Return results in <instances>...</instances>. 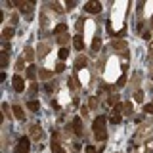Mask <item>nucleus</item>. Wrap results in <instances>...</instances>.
<instances>
[{"mask_svg": "<svg viewBox=\"0 0 153 153\" xmlns=\"http://www.w3.org/2000/svg\"><path fill=\"white\" fill-rule=\"evenodd\" d=\"M0 63H2V67H6V65H8V52H2V57H0Z\"/></svg>", "mask_w": 153, "mask_h": 153, "instance_id": "15", "label": "nucleus"}, {"mask_svg": "<svg viewBox=\"0 0 153 153\" xmlns=\"http://www.w3.org/2000/svg\"><path fill=\"white\" fill-rule=\"evenodd\" d=\"M12 84H14V90H15L17 94H21V92L25 90V82H23V77H14V82H12Z\"/></svg>", "mask_w": 153, "mask_h": 153, "instance_id": "4", "label": "nucleus"}, {"mask_svg": "<svg viewBox=\"0 0 153 153\" xmlns=\"http://www.w3.org/2000/svg\"><path fill=\"white\" fill-rule=\"evenodd\" d=\"M100 48H102V40H100V37H96V38H94V42H92V50L98 52Z\"/></svg>", "mask_w": 153, "mask_h": 153, "instance_id": "8", "label": "nucleus"}, {"mask_svg": "<svg viewBox=\"0 0 153 153\" xmlns=\"http://www.w3.org/2000/svg\"><path fill=\"white\" fill-rule=\"evenodd\" d=\"M84 10L88 14H100L102 12V4L100 2H88V4H84Z\"/></svg>", "mask_w": 153, "mask_h": 153, "instance_id": "3", "label": "nucleus"}, {"mask_svg": "<svg viewBox=\"0 0 153 153\" xmlns=\"http://www.w3.org/2000/svg\"><path fill=\"white\" fill-rule=\"evenodd\" d=\"M142 100H144V94H142V92H140V90H138V92L134 94V102H138V103H140V102H142Z\"/></svg>", "mask_w": 153, "mask_h": 153, "instance_id": "18", "label": "nucleus"}, {"mask_svg": "<svg viewBox=\"0 0 153 153\" xmlns=\"http://www.w3.org/2000/svg\"><path fill=\"white\" fill-rule=\"evenodd\" d=\"M86 153H96V147L94 145H86Z\"/></svg>", "mask_w": 153, "mask_h": 153, "instance_id": "22", "label": "nucleus"}, {"mask_svg": "<svg viewBox=\"0 0 153 153\" xmlns=\"http://www.w3.org/2000/svg\"><path fill=\"white\" fill-rule=\"evenodd\" d=\"M27 107H29V109H31V111H35V113H37V111H38V109H40V103H38V102H37V100H33V102H31V100H29V103H27Z\"/></svg>", "mask_w": 153, "mask_h": 153, "instance_id": "5", "label": "nucleus"}, {"mask_svg": "<svg viewBox=\"0 0 153 153\" xmlns=\"http://www.w3.org/2000/svg\"><path fill=\"white\" fill-rule=\"evenodd\" d=\"M19 6H21V10H23L25 14H29L33 10V2H25V4H19Z\"/></svg>", "mask_w": 153, "mask_h": 153, "instance_id": "10", "label": "nucleus"}, {"mask_svg": "<svg viewBox=\"0 0 153 153\" xmlns=\"http://www.w3.org/2000/svg\"><path fill=\"white\" fill-rule=\"evenodd\" d=\"M65 29H67V27H65L63 23H60V25H57V27H56V31H54V33H56V35H60V33H63Z\"/></svg>", "mask_w": 153, "mask_h": 153, "instance_id": "19", "label": "nucleus"}, {"mask_svg": "<svg viewBox=\"0 0 153 153\" xmlns=\"http://www.w3.org/2000/svg\"><path fill=\"white\" fill-rule=\"evenodd\" d=\"M52 151H54V153H65L63 149L60 147V144H57V142H52Z\"/></svg>", "mask_w": 153, "mask_h": 153, "instance_id": "13", "label": "nucleus"}, {"mask_svg": "<svg viewBox=\"0 0 153 153\" xmlns=\"http://www.w3.org/2000/svg\"><path fill=\"white\" fill-rule=\"evenodd\" d=\"M27 79L35 80L37 77H35V65H31V67H27Z\"/></svg>", "mask_w": 153, "mask_h": 153, "instance_id": "9", "label": "nucleus"}, {"mask_svg": "<svg viewBox=\"0 0 153 153\" xmlns=\"http://www.w3.org/2000/svg\"><path fill=\"white\" fill-rule=\"evenodd\" d=\"M14 29H12V27H6L4 29V38H12V37H14Z\"/></svg>", "mask_w": 153, "mask_h": 153, "instance_id": "12", "label": "nucleus"}, {"mask_svg": "<svg viewBox=\"0 0 153 153\" xmlns=\"http://www.w3.org/2000/svg\"><path fill=\"white\" fill-rule=\"evenodd\" d=\"M144 109H145V113H153V103H149V105H145Z\"/></svg>", "mask_w": 153, "mask_h": 153, "instance_id": "21", "label": "nucleus"}, {"mask_svg": "<svg viewBox=\"0 0 153 153\" xmlns=\"http://www.w3.org/2000/svg\"><path fill=\"white\" fill-rule=\"evenodd\" d=\"M75 48H77V50H82V48H84L82 38H80V37H75Z\"/></svg>", "mask_w": 153, "mask_h": 153, "instance_id": "11", "label": "nucleus"}, {"mask_svg": "<svg viewBox=\"0 0 153 153\" xmlns=\"http://www.w3.org/2000/svg\"><path fill=\"white\" fill-rule=\"evenodd\" d=\"M73 130L77 132V134H80V132H82V125H80V119H75V121H73Z\"/></svg>", "mask_w": 153, "mask_h": 153, "instance_id": "7", "label": "nucleus"}, {"mask_svg": "<svg viewBox=\"0 0 153 153\" xmlns=\"http://www.w3.org/2000/svg\"><path fill=\"white\" fill-rule=\"evenodd\" d=\"M142 37H144V38H145V40H149V38H151V33H147V31H145V33H144V35H142Z\"/></svg>", "mask_w": 153, "mask_h": 153, "instance_id": "23", "label": "nucleus"}, {"mask_svg": "<svg viewBox=\"0 0 153 153\" xmlns=\"http://www.w3.org/2000/svg\"><path fill=\"white\" fill-rule=\"evenodd\" d=\"M40 77H42L44 80H46L48 77H52V71H46V69H42V71H40Z\"/></svg>", "mask_w": 153, "mask_h": 153, "instance_id": "17", "label": "nucleus"}, {"mask_svg": "<svg viewBox=\"0 0 153 153\" xmlns=\"http://www.w3.org/2000/svg\"><path fill=\"white\" fill-rule=\"evenodd\" d=\"M105 121H107V117H105V115H100V117H96V121H94V125H92L94 134H96V138L100 140V142L107 140V132H105Z\"/></svg>", "mask_w": 153, "mask_h": 153, "instance_id": "1", "label": "nucleus"}, {"mask_svg": "<svg viewBox=\"0 0 153 153\" xmlns=\"http://www.w3.org/2000/svg\"><path fill=\"white\" fill-rule=\"evenodd\" d=\"M29 149H31V140L29 138H19L17 145H15V153H29Z\"/></svg>", "mask_w": 153, "mask_h": 153, "instance_id": "2", "label": "nucleus"}, {"mask_svg": "<svg viewBox=\"0 0 153 153\" xmlns=\"http://www.w3.org/2000/svg\"><path fill=\"white\" fill-rule=\"evenodd\" d=\"M67 56H69V50H67V48H61V50H60V60L61 61L67 60Z\"/></svg>", "mask_w": 153, "mask_h": 153, "instance_id": "14", "label": "nucleus"}, {"mask_svg": "<svg viewBox=\"0 0 153 153\" xmlns=\"http://www.w3.org/2000/svg\"><path fill=\"white\" fill-rule=\"evenodd\" d=\"M14 115L17 117L19 121H23V119H25V113H23V109H21L19 105H15V107H14Z\"/></svg>", "mask_w": 153, "mask_h": 153, "instance_id": "6", "label": "nucleus"}, {"mask_svg": "<svg viewBox=\"0 0 153 153\" xmlns=\"http://www.w3.org/2000/svg\"><path fill=\"white\" fill-rule=\"evenodd\" d=\"M109 123H111V125H119V123H121V115H113L111 119H109Z\"/></svg>", "mask_w": 153, "mask_h": 153, "instance_id": "16", "label": "nucleus"}, {"mask_svg": "<svg viewBox=\"0 0 153 153\" xmlns=\"http://www.w3.org/2000/svg\"><path fill=\"white\" fill-rule=\"evenodd\" d=\"M63 69H65V63H63V61H60V63H57V67H56V71L60 73V71H63Z\"/></svg>", "mask_w": 153, "mask_h": 153, "instance_id": "20", "label": "nucleus"}]
</instances>
